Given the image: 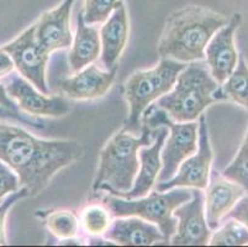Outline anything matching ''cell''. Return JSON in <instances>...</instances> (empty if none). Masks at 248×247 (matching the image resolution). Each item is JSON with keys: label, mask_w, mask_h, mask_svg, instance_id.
Wrapping results in <instances>:
<instances>
[{"label": "cell", "mask_w": 248, "mask_h": 247, "mask_svg": "<svg viewBox=\"0 0 248 247\" xmlns=\"http://www.w3.org/2000/svg\"><path fill=\"white\" fill-rule=\"evenodd\" d=\"M15 65L8 54V52L0 49V81L8 78L10 74L14 73Z\"/></svg>", "instance_id": "f546056e"}, {"label": "cell", "mask_w": 248, "mask_h": 247, "mask_svg": "<svg viewBox=\"0 0 248 247\" xmlns=\"http://www.w3.org/2000/svg\"><path fill=\"white\" fill-rule=\"evenodd\" d=\"M116 69H100L98 66L89 65L73 73L69 78L60 82V89L72 100H92L104 97L112 87Z\"/></svg>", "instance_id": "5bb4252c"}, {"label": "cell", "mask_w": 248, "mask_h": 247, "mask_svg": "<svg viewBox=\"0 0 248 247\" xmlns=\"http://www.w3.org/2000/svg\"><path fill=\"white\" fill-rule=\"evenodd\" d=\"M199 129H198V149L195 153L189 156L182 162L177 173L170 180L158 182L155 185V190L164 192L172 188H197L205 189L209 184L211 174V165H213V148H211L210 136L207 129L206 117L204 114L199 116Z\"/></svg>", "instance_id": "9c48e42d"}, {"label": "cell", "mask_w": 248, "mask_h": 247, "mask_svg": "<svg viewBox=\"0 0 248 247\" xmlns=\"http://www.w3.org/2000/svg\"><path fill=\"white\" fill-rule=\"evenodd\" d=\"M30 197L29 189L26 187H20L19 189L8 194L5 198L0 203V246L6 245V236H5V220L8 216V213L15 204L21 199Z\"/></svg>", "instance_id": "484cf974"}, {"label": "cell", "mask_w": 248, "mask_h": 247, "mask_svg": "<svg viewBox=\"0 0 248 247\" xmlns=\"http://www.w3.org/2000/svg\"><path fill=\"white\" fill-rule=\"evenodd\" d=\"M142 124L151 129H157L161 126L168 128V135L161 151L162 168L157 181L164 182L170 180L177 173L183 161L195 153L198 149L199 124L197 121H173L157 104H151L146 109L141 117V125Z\"/></svg>", "instance_id": "52a82bcc"}, {"label": "cell", "mask_w": 248, "mask_h": 247, "mask_svg": "<svg viewBox=\"0 0 248 247\" xmlns=\"http://www.w3.org/2000/svg\"><path fill=\"white\" fill-rule=\"evenodd\" d=\"M112 223V214L105 204H89L80 213L79 224L90 236H104Z\"/></svg>", "instance_id": "7402d4cb"}, {"label": "cell", "mask_w": 248, "mask_h": 247, "mask_svg": "<svg viewBox=\"0 0 248 247\" xmlns=\"http://www.w3.org/2000/svg\"><path fill=\"white\" fill-rule=\"evenodd\" d=\"M242 15L240 13L233 14L225 26L214 33L205 49V62L210 69L211 76L218 84H222L233 72L238 62V56L234 35L238 30Z\"/></svg>", "instance_id": "7c38bea8"}, {"label": "cell", "mask_w": 248, "mask_h": 247, "mask_svg": "<svg viewBox=\"0 0 248 247\" xmlns=\"http://www.w3.org/2000/svg\"><path fill=\"white\" fill-rule=\"evenodd\" d=\"M209 245L213 246H246L248 245V229L234 219H225L214 232Z\"/></svg>", "instance_id": "603a6c76"}, {"label": "cell", "mask_w": 248, "mask_h": 247, "mask_svg": "<svg viewBox=\"0 0 248 247\" xmlns=\"http://www.w3.org/2000/svg\"><path fill=\"white\" fill-rule=\"evenodd\" d=\"M186 63L170 58H161L155 67L146 71H136L124 85V95L128 104V116L124 130L136 133L141 131V117L146 109L170 92Z\"/></svg>", "instance_id": "5b68a950"}, {"label": "cell", "mask_w": 248, "mask_h": 247, "mask_svg": "<svg viewBox=\"0 0 248 247\" xmlns=\"http://www.w3.org/2000/svg\"><path fill=\"white\" fill-rule=\"evenodd\" d=\"M222 176L240 184L248 194V131L241 144L237 155L234 156L232 162L224 169Z\"/></svg>", "instance_id": "cb8c5ba5"}, {"label": "cell", "mask_w": 248, "mask_h": 247, "mask_svg": "<svg viewBox=\"0 0 248 247\" xmlns=\"http://www.w3.org/2000/svg\"><path fill=\"white\" fill-rule=\"evenodd\" d=\"M229 22L225 15L202 5H186L169 14L157 51L161 58L183 63L205 60V49L214 33Z\"/></svg>", "instance_id": "7a4b0ae2"}, {"label": "cell", "mask_w": 248, "mask_h": 247, "mask_svg": "<svg viewBox=\"0 0 248 247\" xmlns=\"http://www.w3.org/2000/svg\"><path fill=\"white\" fill-rule=\"evenodd\" d=\"M191 198L190 188H172L159 192H150V194L136 199H126L110 194L104 198V204L111 212L112 216H137L143 220L155 224L161 229L162 234L168 242L175 234L177 219L173 212L183 203Z\"/></svg>", "instance_id": "8992f818"}, {"label": "cell", "mask_w": 248, "mask_h": 247, "mask_svg": "<svg viewBox=\"0 0 248 247\" xmlns=\"http://www.w3.org/2000/svg\"><path fill=\"white\" fill-rule=\"evenodd\" d=\"M225 219H234V220H237L238 223H241L248 229V194L243 196L236 203V205L230 210V213L226 215Z\"/></svg>", "instance_id": "83f0119b"}, {"label": "cell", "mask_w": 248, "mask_h": 247, "mask_svg": "<svg viewBox=\"0 0 248 247\" xmlns=\"http://www.w3.org/2000/svg\"><path fill=\"white\" fill-rule=\"evenodd\" d=\"M101 53L99 31L92 25H88L83 17V11L77 16V30L71 44L68 54L69 68L73 73L92 65Z\"/></svg>", "instance_id": "d6986e66"}, {"label": "cell", "mask_w": 248, "mask_h": 247, "mask_svg": "<svg viewBox=\"0 0 248 247\" xmlns=\"http://www.w3.org/2000/svg\"><path fill=\"white\" fill-rule=\"evenodd\" d=\"M121 0H84L83 17L88 25L104 24Z\"/></svg>", "instance_id": "d4e9b609"}, {"label": "cell", "mask_w": 248, "mask_h": 247, "mask_svg": "<svg viewBox=\"0 0 248 247\" xmlns=\"http://www.w3.org/2000/svg\"><path fill=\"white\" fill-rule=\"evenodd\" d=\"M220 100H226L221 85L210 73L206 62L194 61L178 76L174 85L157 100V105L175 122L197 121L205 109Z\"/></svg>", "instance_id": "277c9868"}, {"label": "cell", "mask_w": 248, "mask_h": 247, "mask_svg": "<svg viewBox=\"0 0 248 247\" xmlns=\"http://www.w3.org/2000/svg\"><path fill=\"white\" fill-rule=\"evenodd\" d=\"M221 92L226 100L248 109V63L243 53L238 56V62L229 78L221 84Z\"/></svg>", "instance_id": "ffe728a7"}, {"label": "cell", "mask_w": 248, "mask_h": 247, "mask_svg": "<svg viewBox=\"0 0 248 247\" xmlns=\"http://www.w3.org/2000/svg\"><path fill=\"white\" fill-rule=\"evenodd\" d=\"M0 119L4 120H15L17 122H21V124H25V125H30L33 126V128H44V122L41 120H35L31 119V117H26L25 115L20 114V113L11 112V110H8V109L0 106Z\"/></svg>", "instance_id": "f1b7e54d"}, {"label": "cell", "mask_w": 248, "mask_h": 247, "mask_svg": "<svg viewBox=\"0 0 248 247\" xmlns=\"http://www.w3.org/2000/svg\"><path fill=\"white\" fill-rule=\"evenodd\" d=\"M205 189V216L207 226L214 231L221 225L230 210L245 196L246 192L240 184L227 180L224 176H218L216 172H214L213 177L210 174L209 184Z\"/></svg>", "instance_id": "9a60e30c"}, {"label": "cell", "mask_w": 248, "mask_h": 247, "mask_svg": "<svg viewBox=\"0 0 248 247\" xmlns=\"http://www.w3.org/2000/svg\"><path fill=\"white\" fill-rule=\"evenodd\" d=\"M104 237L111 244L123 246H151L166 241L158 226L137 216L116 217Z\"/></svg>", "instance_id": "ac0fdd59"}, {"label": "cell", "mask_w": 248, "mask_h": 247, "mask_svg": "<svg viewBox=\"0 0 248 247\" xmlns=\"http://www.w3.org/2000/svg\"><path fill=\"white\" fill-rule=\"evenodd\" d=\"M0 106H3V108L8 109V110H11V112L20 113V109L17 108L16 103L6 93L4 83H0Z\"/></svg>", "instance_id": "4dcf8cb0"}, {"label": "cell", "mask_w": 248, "mask_h": 247, "mask_svg": "<svg viewBox=\"0 0 248 247\" xmlns=\"http://www.w3.org/2000/svg\"><path fill=\"white\" fill-rule=\"evenodd\" d=\"M168 135V128L161 126L157 130L155 139L150 146L141 147L139 151L140 168L134 185L128 192L124 193L123 198L136 199L147 196L157 183L159 171L162 168L161 151L166 137Z\"/></svg>", "instance_id": "e0dca14e"}, {"label": "cell", "mask_w": 248, "mask_h": 247, "mask_svg": "<svg viewBox=\"0 0 248 247\" xmlns=\"http://www.w3.org/2000/svg\"><path fill=\"white\" fill-rule=\"evenodd\" d=\"M76 0H63L56 9L46 11L35 22L36 38L48 53L71 46V13Z\"/></svg>", "instance_id": "4fadbf2b"}, {"label": "cell", "mask_w": 248, "mask_h": 247, "mask_svg": "<svg viewBox=\"0 0 248 247\" xmlns=\"http://www.w3.org/2000/svg\"><path fill=\"white\" fill-rule=\"evenodd\" d=\"M128 33L130 25L127 10L124 0H121L109 19L104 22L99 33L101 44V62L108 71L117 68V62L127 44Z\"/></svg>", "instance_id": "2e32d148"}, {"label": "cell", "mask_w": 248, "mask_h": 247, "mask_svg": "<svg viewBox=\"0 0 248 247\" xmlns=\"http://www.w3.org/2000/svg\"><path fill=\"white\" fill-rule=\"evenodd\" d=\"M84 155L74 140H42L22 128L0 122V161L19 177L30 197L41 194L57 172Z\"/></svg>", "instance_id": "6da1fadb"}, {"label": "cell", "mask_w": 248, "mask_h": 247, "mask_svg": "<svg viewBox=\"0 0 248 247\" xmlns=\"http://www.w3.org/2000/svg\"><path fill=\"white\" fill-rule=\"evenodd\" d=\"M157 129L141 125V135L126 130L117 131L101 149L99 166L94 177V193L107 192L121 197L134 185L140 168L139 151L141 147L150 146L155 139Z\"/></svg>", "instance_id": "3957f363"}, {"label": "cell", "mask_w": 248, "mask_h": 247, "mask_svg": "<svg viewBox=\"0 0 248 247\" xmlns=\"http://www.w3.org/2000/svg\"><path fill=\"white\" fill-rule=\"evenodd\" d=\"M177 219L175 234L170 237L174 246H204L209 245L211 230L205 216V201L202 189L191 188V198L173 212Z\"/></svg>", "instance_id": "8fae6325"}, {"label": "cell", "mask_w": 248, "mask_h": 247, "mask_svg": "<svg viewBox=\"0 0 248 247\" xmlns=\"http://www.w3.org/2000/svg\"><path fill=\"white\" fill-rule=\"evenodd\" d=\"M21 185H20L19 177L16 176V173L0 161V201L8 194L19 189Z\"/></svg>", "instance_id": "4316f807"}, {"label": "cell", "mask_w": 248, "mask_h": 247, "mask_svg": "<svg viewBox=\"0 0 248 247\" xmlns=\"http://www.w3.org/2000/svg\"><path fill=\"white\" fill-rule=\"evenodd\" d=\"M45 224L53 236L63 241L76 239L79 232V219L72 210L58 209L48 212L45 216Z\"/></svg>", "instance_id": "44dd1931"}, {"label": "cell", "mask_w": 248, "mask_h": 247, "mask_svg": "<svg viewBox=\"0 0 248 247\" xmlns=\"http://www.w3.org/2000/svg\"><path fill=\"white\" fill-rule=\"evenodd\" d=\"M1 49L8 52L15 68L25 79H28L41 93L48 94L46 68L51 53L36 38L35 24Z\"/></svg>", "instance_id": "ba28073f"}, {"label": "cell", "mask_w": 248, "mask_h": 247, "mask_svg": "<svg viewBox=\"0 0 248 247\" xmlns=\"http://www.w3.org/2000/svg\"><path fill=\"white\" fill-rule=\"evenodd\" d=\"M4 82L8 95L21 112L32 116L61 117L71 112L68 100L63 97H49L33 87L22 76L10 74Z\"/></svg>", "instance_id": "30bf717a"}]
</instances>
